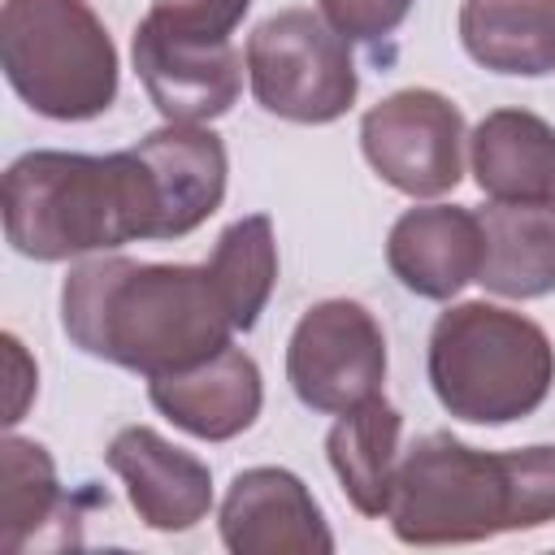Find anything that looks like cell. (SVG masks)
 <instances>
[{"label":"cell","instance_id":"cell-13","mask_svg":"<svg viewBox=\"0 0 555 555\" xmlns=\"http://www.w3.org/2000/svg\"><path fill=\"white\" fill-rule=\"evenodd\" d=\"M156 191V238H186L225 199L230 156L212 126L165 121L134 143Z\"/></svg>","mask_w":555,"mask_h":555},{"label":"cell","instance_id":"cell-18","mask_svg":"<svg viewBox=\"0 0 555 555\" xmlns=\"http://www.w3.org/2000/svg\"><path fill=\"white\" fill-rule=\"evenodd\" d=\"M455 26L464 52L490 74H555V0H464Z\"/></svg>","mask_w":555,"mask_h":555},{"label":"cell","instance_id":"cell-20","mask_svg":"<svg viewBox=\"0 0 555 555\" xmlns=\"http://www.w3.org/2000/svg\"><path fill=\"white\" fill-rule=\"evenodd\" d=\"M208 269L217 278V291L234 317V330H256L273 286H278V238L273 221L264 212L238 217L217 234V247L208 256Z\"/></svg>","mask_w":555,"mask_h":555},{"label":"cell","instance_id":"cell-6","mask_svg":"<svg viewBox=\"0 0 555 555\" xmlns=\"http://www.w3.org/2000/svg\"><path fill=\"white\" fill-rule=\"evenodd\" d=\"M247 87L282 121L330 126L351 113L360 74L351 43L312 9H282L247 35Z\"/></svg>","mask_w":555,"mask_h":555},{"label":"cell","instance_id":"cell-4","mask_svg":"<svg viewBox=\"0 0 555 555\" xmlns=\"http://www.w3.org/2000/svg\"><path fill=\"white\" fill-rule=\"evenodd\" d=\"M425 373L442 412L468 425L533 416L555 386V347L538 321L503 304H451L429 330Z\"/></svg>","mask_w":555,"mask_h":555},{"label":"cell","instance_id":"cell-16","mask_svg":"<svg viewBox=\"0 0 555 555\" xmlns=\"http://www.w3.org/2000/svg\"><path fill=\"white\" fill-rule=\"evenodd\" d=\"M399 434H403V412L395 403H386L382 395L347 408L325 434L330 468H334L347 503L369 520H382L390 512L395 477H399V460H403Z\"/></svg>","mask_w":555,"mask_h":555},{"label":"cell","instance_id":"cell-10","mask_svg":"<svg viewBox=\"0 0 555 555\" xmlns=\"http://www.w3.org/2000/svg\"><path fill=\"white\" fill-rule=\"evenodd\" d=\"M230 555H330L334 533L312 490L278 464L243 468L217 507Z\"/></svg>","mask_w":555,"mask_h":555},{"label":"cell","instance_id":"cell-12","mask_svg":"<svg viewBox=\"0 0 555 555\" xmlns=\"http://www.w3.org/2000/svg\"><path fill=\"white\" fill-rule=\"evenodd\" d=\"M147 399L182 434L199 442H230L256 425L264 408V377L260 364L230 343L199 364L147 377Z\"/></svg>","mask_w":555,"mask_h":555},{"label":"cell","instance_id":"cell-15","mask_svg":"<svg viewBox=\"0 0 555 555\" xmlns=\"http://www.w3.org/2000/svg\"><path fill=\"white\" fill-rule=\"evenodd\" d=\"M468 165L481 195L546 204L555 199V126L529 108H494L468 134Z\"/></svg>","mask_w":555,"mask_h":555},{"label":"cell","instance_id":"cell-19","mask_svg":"<svg viewBox=\"0 0 555 555\" xmlns=\"http://www.w3.org/2000/svg\"><path fill=\"white\" fill-rule=\"evenodd\" d=\"M61 525L78 542V512L56 481V464L43 442L9 434L0 442V546L9 555L39 546L43 529Z\"/></svg>","mask_w":555,"mask_h":555},{"label":"cell","instance_id":"cell-9","mask_svg":"<svg viewBox=\"0 0 555 555\" xmlns=\"http://www.w3.org/2000/svg\"><path fill=\"white\" fill-rule=\"evenodd\" d=\"M134 74L165 121L208 126L225 117L243 91V56L230 39L178 26L160 13H143L134 26Z\"/></svg>","mask_w":555,"mask_h":555},{"label":"cell","instance_id":"cell-8","mask_svg":"<svg viewBox=\"0 0 555 555\" xmlns=\"http://www.w3.org/2000/svg\"><path fill=\"white\" fill-rule=\"evenodd\" d=\"M360 152L386 186L438 199L464 178V113L434 87H403L360 117Z\"/></svg>","mask_w":555,"mask_h":555},{"label":"cell","instance_id":"cell-3","mask_svg":"<svg viewBox=\"0 0 555 555\" xmlns=\"http://www.w3.org/2000/svg\"><path fill=\"white\" fill-rule=\"evenodd\" d=\"M4 238L26 260H78L156 238V191L134 147L26 152L4 169Z\"/></svg>","mask_w":555,"mask_h":555},{"label":"cell","instance_id":"cell-14","mask_svg":"<svg viewBox=\"0 0 555 555\" xmlns=\"http://www.w3.org/2000/svg\"><path fill=\"white\" fill-rule=\"evenodd\" d=\"M386 264L421 299H455L481 273V221L460 204H416L386 234Z\"/></svg>","mask_w":555,"mask_h":555},{"label":"cell","instance_id":"cell-5","mask_svg":"<svg viewBox=\"0 0 555 555\" xmlns=\"http://www.w3.org/2000/svg\"><path fill=\"white\" fill-rule=\"evenodd\" d=\"M0 69L17 100L52 121L104 117L117 100V43L87 0H4Z\"/></svg>","mask_w":555,"mask_h":555},{"label":"cell","instance_id":"cell-11","mask_svg":"<svg viewBox=\"0 0 555 555\" xmlns=\"http://www.w3.org/2000/svg\"><path fill=\"white\" fill-rule=\"evenodd\" d=\"M104 464L121 477L134 516L156 533H186L212 512V468L152 425L117 429Z\"/></svg>","mask_w":555,"mask_h":555},{"label":"cell","instance_id":"cell-21","mask_svg":"<svg viewBox=\"0 0 555 555\" xmlns=\"http://www.w3.org/2000/svg\"><path fill=\"white\" fill-rule=\"evenodd\" d=\"M412 0H317V13L347 39V43H377L390 39L403 17H408Z\"/></svg>","mask_w":555,"mask_h":555},{"label":"cell","instance_id":"cell-22","mask_svg":"<svg viewBox=\"0 0 555 555\" xmlns=\"http://www.w3.org/2000/svg\"><path fill=\"white\" fill-rule=\"evenodd\" d=\"M4 347H9V377H13V399H9V416H4V421L17 425L22 412H26V403H30V395H35V386H39V373H35V364L26 360L17 334H4Z\"/></svg>","mask_w":555,"mask_h":555},{"label":"cell","instance_id":"cell-1","mask_svg":"<svg viewBox=\"0 0 555 555\" xmlns=\"http://www.w3.org/2000/svg\"><path fill=\"white\" fill-rule=\"evenodd\" d=\"M61 330L91 360L160 377L234 343V317L204 264L95 256L61 286Z\"/></svg>","mask_w":555,"mask_h":555},{"label":"cell","instance_id":"cell-7","mask_svg":"<svg viewBox=\"0 0 555 555\" xmlns=\"http://www.w3.org/2000/svg\"><path fill=\"white\" fill-rule=\"evenodd\" d=\"M286 382L295 399L321 416L382 395L386 382V334L377 317L356 299L312 304L286 343Z\"/></svg>","mask_w":555,"mask_h":555},{"label":"cell","instance_id":"cell-2","mask_svg":"<svg viewBox=\"0 0 555 555\" xmlns=\"http://www.w3.org/2000/svg\"><path fill=\"white\" fill-rule=\"evenodd\" d=\"M408 546H464L555 520V447L477 451L447 429L416 438L386 512Z\"/></svg>","mask_w":555,"mask_h":555},{"label":"cell","instance_id":"cell-17","mask_svg":"<svg viewBox=\"0 0 555 555\" xmlns=\"http://www.w3.org/2000/svg\"><path fill=\"white\" fill-rule=\"evenodd\" d=\"M481 273L477 282L503 299H542L555 291V199L499 204L481 212Z\"/></svg>","mask_w":555,"mask_h":555}]
</instances>
